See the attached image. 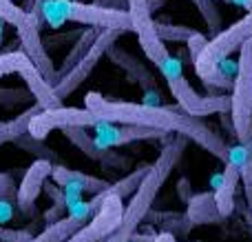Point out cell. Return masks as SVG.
Instances as JSON below:
<instances>
[{"label": "cell", "instance_id": "obj_36", "mask_svg": "<svg viewBox=\"0 0 252 242\" xmlns=\"http://www.w3.org/2000/svg\"><path fill=\"white\" fill-rule=\"evenodd\" d=\"M228 4H235V7H244L246 11H252V0H223Z\"/></svg>", "mask_w": 252, "mask_h": 242}, {"label": "cell", "instance_id": "obj_13", "mask_svg": "<svg viewBox=\"0 0 252 242\" xmlns=\"http://www.w3.org/2000/svg\"><path fill=\"white\" fill-rule=\"evenodd\" d=\"M53 167H56V162H51V160H33L31 167L25 171L20 185H18V198H16L18 209L22 211L25 218L35 216V200H38L40 191H44V185L51 178Z\"/></svg>", "mask_w": 252, "mask_h": 242}, {"label": "cell", "instance_id": "obj_14", "mask_svg": "<svg viewBox=\"0 0 252 242\" xmlns=\"http://www.w3.org/2000/svg\"><path fill=\"white\" fill-rule=\"evenodd\" d=\"M40 22L33 20L29 22V25H22L16 29L18 34V40H20V51L27 53V58H29L31 62L35 65V69L40 71V74L44 76V80H47L49 84H53L56 87L58 82V69L53 67L51 58H49L47 49H44V42L40 40Z\"/></svg>", "mask_w": 252, "mask_h": 242}, {"label": "cell", "instance_id": "obj_23", "mask_svg": "<svg viewBox=\"0 0 252 242\" xmlns=\"http://www.w3.org/2000/svg\"><path fill=\"white\" fill-rule=\"evenodd\" d=\"M155 31L164 42H188V40L197 34V29H192V27L164 25V22H155Z\"/></svg>", "mask_w": 252, "mask_h": 242}, {"label": "cell", "instance_id": "obj_15", "mask_svg": "<svg viewBox=\"0 0 252 242\" xmlns=\"http://www.w3.org/2000/svg\"><path fill=\"white\" fill-rule=\"evenodd\" d=\"M64 136L69 138L71 142H73L75 147H78L80 151H82L87 158L95 160V162H100L102 167H109V169H126L130 164V158H126V156L118 154V151L113 149H104V147H100L95 142V138L91 136V133L87 131V129H64Z\"/></svg>", "mask_w": 252, "mask_h": 242}, {"label": "cell", "instance_id": "obj_32", "mask_svg": "<svg viewBox=\"0 0 252 242\" xmlns=\"http://www.w3.org/2000/svg\"><path fill=\"white\" fill-rule=\"evenodd\" d=\"M128 13H130V18L151 16V9H148V0H128Z\"/></svg>", "mask_w": 252, "mask_h": 242}, {"label": "cell", "instance_id": "obj_3", "mask_svg": "<svg viewBox=\"0 0 252 242\" xmlns=\"http://www.w3.org/2000/svg\"><path fill=\"white\" fill-rule=\"evenodd\" d=\"M42 18L51 29H58L64 22H82L97 29H118L122 34L133 31V18L126 9H106L80 0H49L42 9Z\"/></svg>", "mask_w": 252, "mask_h": 242}, {"label": "cell", "instance_id": "obj_39", "mask_svg": "<svg viewBox=\"0 0 252 242\" xmlns=\"http://www.w3.org/2000/svg\"><path fill=\"white\" fill-rule=\"evenodd\" d=\"M246 218H248V225L252 227V209H246Z\"/></svg>", "mask_w": 252, "mask_h": 242}, {"label": "cell", "instance_id": "obj_29", "mask_svg": "<svg viewBox=\"0 0 252 242\" xmlns=\"http://www.w3.org/2000/svg\"><path fill=\"white\" fill-rule=\"evenodd\" d=\"M29 98V91L22 89H0V105H18Z\"/></svg>", "mask_w": 252, "mask_h": 242}, {"label": "cell", "instance_id": "obj_17", "mask_svg": "<svg viewBox=\"0 0 252 242\" xmlns=\"http://www.w3.org/2000/svg\"><path fill=\"white\" fill-rule=\"evenodd\" d=\"M106 56L111 58V60L115 62V65H120L122 69L126 71V74L130 76V78L135 80V82L139 84V87L144 89V93L146 91H155V89H159L157 87V80H155V76L151 74V71L146 69V67L142 65V62L137 60L135 56H130L128 51H124L122 47H118V44H113V47L109 49V53Z\"/></svg>", "mask_w": 252, "mask_h": 242}, {"label": "cell", "instance_id": "obj_38", "mask_svg": "<svg viewBox=\"0 0 252 242\" xmlns=\"http://www.w3.org/2000/svg\"><path fill=\"white\" fill-rule=\"evenodd\" d=\"M4 25H7V22H4L2 18H0V44H2V31H4Z\"/></svg>", "mask_w": 252, "mask_h": 242}, {"label": "cell", "instance_id": "obj_28", "mask_svg": "<svg viewBox=\"0 0 252 242\" xmlns=\"http://www.w3.org/2000/svg\"><path fill=\"white\" fill-rule=\"evenodd\" d=\"M208 42H210V40L206 38L204 34H199V31H197V34L192 36L190 40H188L186 44H188V51H190V60H192V62H195L197 58H199L201 53H204V49L208 47Z\"/></svg>", "mask_w": 252, "mask_h": 242}, {"label": "cell", "instance_id": "obj_20", "mask_svg": "<svg viewBox=\"0 0 252 242\" xmlns=\"http://www.w3.org/2000/svg\"><path fill=\"white\" fill-rule=\"evenodd\" d=\"M42 107L35 102L29 109H25L22 114H18L13 120H7V122H0V147L7 145V142H16L18 138L27 136L29 133V127L33 122V118L38 114H42Z\"/></svg>", "mask_w": 252, "mask_h": 242}, {"label": "cell", "instance_id": "obj_9", "mask_svg": "<svg viewBox=\"0 0 252 242\" xmlns=\"http://www.w3.org/2000/svg\"><path fill=\"white\" fill-rule=\"evenodd\" d=\"M100 196L104 198L100 211L93 216V220L89 222V225H84L73 238L66 242H106L115 234V229H118L120 222H122L124 209H126L124 200L120 198V196H115L113 191H111V187L106 191H102Z\"/></svg>", "mask_w": 252, "mask_h": 242}, {"label": "cell", "instance_id": "obj_18", "mask_svg": "<svg viewBox=\"0 0 252 242\" xmlns=\"http://www.w3.org/2000/svg\"><path fill=\"white\" fill-rule=\"evenodd\" d=\"M239 182H241V171L235 164H226V169L221 173V182L215 189V202H217L221 218H228L235 211V191Z\"/></svg>", "mask_w": 252, "mask_h": 242}, {"label": "cell", "instance_id": "obj_12", "mask_svg": "<svg viewBox=\"0 0 252 242\" xmlns=\"http://www.w3.org/2000/svg\"><path fill=\"white\" fill-rule=\"evenodd\" d=\"M95 213H97V209L93 207L91 200H89V202L82 200V202L73 204L62 220L53 222V225H47L40 234H35V238L31 242H66L73 238L84 225H89Z\"/></svg>", "mask_w": 252, "mask_h": 242}, {"label": "cell", "instance_id": "obj_4", "mask_svg": "<svg viewBox=\"0 0 252 242\" xmlns=\"http://www.w3.org/2000/svg\"><path fill=\"white\" fill-rule=\"evenodd\" d=\"M84 107L100 116L104 122L111 124H142V127H157L173 133V111L168 105L164 107H148L142 102H124V100H109L100 93L91 91L84 98Z\"/></svg>", "mask_w": 252, "mask_h": 242}, {"label": "cell", "instance_id": "obj_21", "mask_svg": "<svg viewBox=\"0 0 252 242\" xmlns=\"http://www.w3.org/2000/svg\"><path fill=\"white\" fill-rule=\"evenodd\" d=\"M188 222L190 225H206V222H219V209L215 202V194H197L188 202Z\"/></svg>", "mask_w": 252, "mask_h": 242}, {"label": "cell", "instance_id": "obj_22", "mask_svg": "<svg viewBox=\"0 0 252 242\" xmlns=\"http://www.w3.org/2000/svg\"><path fill=\"white\" fill-rule=\"evenodd\" d=\"M0 18H2L7 25H13L16 29H18V27H22V25H29V22L38 20L35 16L27 13L22 7L13 4V0H0ZM38 22H40V20H38Z\"/></svg>", "mask_w": 252, "mask_h": 242}, {"label": "cell", "instance_id": "obj_11", "mask_svg": "<svg viewBox=\"0 0 252 242\" xmlns=\"http://www.w3.org/2000/svg\"><path fill=\"white\" fill-rule=\"evenodd\" d=\"M170 131L166 129H157V127H142V124H111V122H102L95 127V142L104 149H113V147H124L130 142H139V140H153V138H168Z\"/></svg>", "mask_w": 252, "mask_h": 242}, {"label": "cell", "instance_id": "obj_19", "mask_svg": "<svg viewBox=\"0 0 252 242\" xmlns=\"http://www.w3.org/2000/svg\"><path fill=\"white\" fill-rule=\"evenodd\" d=\"M100 34H102V29H97V27H89V29H84L82 34H80L78 42L71 47V51L66 53V58H64V62H62V67L58 69V82H60V80L64 78L66 74H71V71H73L75 67H78L80 62H82L84 58L89 56V51H91L93 44L97 42ZM58 82H56V84H58Z\"/></svg>", "mask_w": 252, "mask_h": 242}, {"label": "cell", "instance_id": "obj_37", "mask_svg": "<svg viewBox=\"0 0 252 242\" xmlns=\"http://www.w3.org/2000/svg\"><path fill=\"white\" fill-rule=\"evenodd\" d=\"M161 4H164V0H148V9H151V13L155 11V9H159Z\"/></svg>", "mask_w": 252, "mask_h": 242}, {"label": "cell", "instance_id": "obj_2", "mask_svg": "<svg viewBox=\"0 0 252 242\" xmlns=\"http://www.w3.org/2000/svg\"><path fill=\"white\" fill-rule=\"evenodd\" d=\"M250 38H252V11H248L241 20H237L235 25H230L228 29H223L219 36H215L208 42V47L204 49V53L192 62L197 76L201 78V82H204L206 87L232 89L235 80L228 78V76L219 69V65H221L223 60H228L230 53L239 51Z\"/></svg>", "mask_w": 252, "mask_h": 242}, {"label": "cell", "instance_id": "obj_6", "mask_svg": "<svg viewBox=\"0 0 252 242\" xmlns=\"http://www.w3.org/2000/svg\"><path fill=\"white\" fill-rule=\"evenodd\" d=\"M133 31L137 34L139 47L144 49L146 58L155 62V67L159 69V74L164 76L166 82H170V80L184 76L179 58H175L173 53L166 49V42L159 38V36H157L153 16H137V18H133Z\"/></svg>", "mask_w": 252, "mask_h": 242}, {"label": "cell", "instance_id": "obj_27", "mask_svg": "<svg viewBox=\"0 0 252 242\" xmlns=\"http://www.w3.org/2000/svg\"><path fill=\"white\" fill-rule=\"evenodd\" d=\"M35 238L29 229H2L0 227V242H31Z\"/></svg>", "mask_w": 252, "mask_h": 242}, {"label": "cell", "instance_id": "obj_5", "mask_svg": "<svg viewBox=\"0 0 252 242\" xmlns=\"http://www.w3.org/2000/svg\"><path fill=\"white\" fill-rule=\"evenodd\" d=\"M232 127L239 145L252 140V38L239 49L235 84H232Z\"/></svg>", "mask_w": 252, "mask_h": 242}, {"label": "cell", "instance_id": "obj_30", "mask_svg": "<svg viewBox=\"0 0 252 242\" xmlns=\"http://www.w3.org/2000/svg\"><path fill=\"white\" fill-rule=\"evenodd\" d=\"M241 171V182H244V194H246V202H248V209H252V160L246 162Z\"/></svg>", "mask_w": 252, "mask_h": 242}, {"label": "cell", "instance_id": "obj_25", "mask_svg": "<svg viewBox=\"0 0 252 242\" xmlns=\"http://www.w3.org/2000/svg\"><path fill=\"white\" fill-rule=\"evenodd\" d=\"M16 145L22 147L25 151H29V154L33 151V154L38 156L35 160H51V162H56V154H53L49 147H44L42 140H35V138H31L29 133H27V136H22V138H18Z\"/></svg>", "mask_w": 252, "mask_h": 242}, {"label": "cell", "instance_id": "obj_16", "mask_svg": "<svg viewBox=\"0 0 252 242\" xmlns=\"http://www.w3.org/2000/svg\"><path fill=\"white\" fill-rule=\"evenodd\" d=\"M51 180L56 185H60L62 189H69V191H80V194H102L111 187V182L102 180V178H95L91 173H82V171H75V169H69L64 164H56L51 173Z\"/></svg>", "mask_w": 252, "mask_h": 242}, {"label": "cell", "instance_id": "obj_1", "mask_svg": "<svg viewBox=\"0 0 252 242\" xmlns=\"http://www.w3.org/2000/svg\"><path fill=\"white\" fill-rule=\"evenodd\" d=\"M186 142H188V138L175 136L173 140L161 149L159 158H157L155 162H151L148 176L144 178L139 189L135 191V196L128 200V204H126V209H124L122 222H120L115 234L106 242H130L133 240V236L137 234V227L142 225V220H146L157 194L161 191V187H164V182L168 180V176L173 173V169L177 167L179 158H182L184 149H186Z\"/></svg>", "mask_w": 252, "mask_h": 242}, {"label": "cell", "instance_id": "obj_7", "mask_svg": "<svg viewBox=\"0 0 252 242\" xmlns=\"http://www.w3.org/2000/svg\"><path fill=\"white\" fill-rule=\"evenodd\" d=\"M168 109L173 111V120H175L173 131L177 133V136H184V138H188V140L197 142V145L204 147L208 154H213L217 160L228 162L230 145H228V142L223 140L217 131H213V129H210L201 118L190 116L188 111H184L177 102H175V105H168Z\"/></svg>", "mask_w": 252, "mask_h": 242}, {"label": "cell", "instance_id": "obj_35", "mask_svg": "<svg viewBox=\"0 0 252 242\" xmlns=\"http://www.w3.org/2000/svg\"><path fill=\"white\" fill-rule=\"evenodd\" d=\"M177 191H179V196H182V200H184V202H190V198H192V191H190V185H188V180H186V178H182V180L177 182Z\"/></svg>", "mask_w": 252, "mask_h": 242}, {"label": "cell", "instance_id": "obj_8", "mask_svg": "<svg viewBox=\"0 0 252 242\" xmlns=\"http://www.w3.org/2000/svg\"><path fill=\"white\" fill-rule=\"evenodd\" d=\"M104 120L100 116H95L93 111H89L87 107H58V109H49L42 111L33 118L29 127V136L35 138V140H44L53 129H95L97 124H102Z\"/></svg>", "mask_w": 252, "mask_h": 242}, {"label": "cell", "instance_id": "obj_10", "mask_svg": "<svg viewBox=\"0 0 252 242\" xmlns=\"http://www.w3.org/2000/svg\"><path fill=\"white\" fill-rule=\"evenodd\" d=\"M120 36H122V31H118V29H102L100 38H97V42L93 44V49L89 51V56L84 58V60L80 62V65L75 67L71 74H66L64 78L56 84V93H58V96H60V98L71 96V93H73L75 89H78L80 84H82L84 80L91 76V71L95 69V65L102 60V56H106V53H109V49L118 42Z\"/></svg>", "mask_w": 252, "mask_h": 242}, {"label": "cell", "instance_id": "obj_34", "mask_svg": "<svg viewBox=\"0 0 252 242\" xmlns=\"http://www.w3.org/2000/svg\"><path fill=\"white\" fill-rule=\"evenodd\" d=\"M95 4L106 9H126L128 11V0H95Z\"/></svg>", "mask_w": 252, "mask_h": 242}, {"label": "cell", "instance_id": "obj_33", "mask_svg": "<svg viewBox=\"0 0 252 242\" xmlns=\"http://www.w3.org/2000/svg\"><path fill=\"white\" fill-rule=\"evenodd\" d=\"M13 202L11 200H0V227L9 225L13 220Z\"/></svg>", "mask_w": 252, "mask_h": 242}, {"label": "cell", "instance_id": "obj_24", "mask_svg": "<svg viewBox=\"0 0 252 242\" xmlns=\"http://www.w3.org/2000/svg\"><path fill=\"white\" fill-rule=\"evenodd\" d=\"M192 2H195V7L199 9L201 18L206 20V25H208L210 34H213V38L221 34V31H223V29H221V13H219V9H217V4H215V0H192Z\"/></svg>", "mask_w": 252, "mask_h": 242}, {"label": "cell", "instance_id": "obj_31", "mask_svg": "<svg viewBox=\"0 0 252 242\" xmlns=\"http://www.w3.org/2000/svg\"><path fill=\"white\" fill-rule=\"evenodd\" d=\"M49 0H25L22 2V9H25L27 13H31V16H35L40 20V25H44V18H42V9L44 4H47Z\"/></svg>", "mask_w": 252, "mask_h": 242}, {"label": "cell", "instance_id": "obj_26", "mask_svg": "<svg viewBox=\"0 0 252 242\" xmlns=\"http://www.w3.org/2000/svg\"><path fill=\"white\" fill-rule=\"evenodd\" d=\"M18 198V187L13 180V173H0V200H11L16 202Z\"/></svg>", "mask_w": 252, "mask_h": 242}]
</instances>
